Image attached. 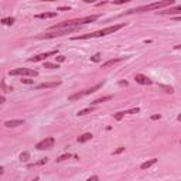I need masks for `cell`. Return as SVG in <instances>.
Here are the masks:
<instances>
[{"label":"cell","mask_w":181,"mask_h":181,"mask_svg":"<svg viewBox=\"0 0 181 181\" xmlns=\"http://www.w3.org/2000/svg\"><path fill=\"white\" fill-rule=\"evenodd\" d=\"M20 125H24V120L23 119H13V120H6L4 122V126L6 127H17L20 126Z\"/></svg>","instance_id":"10"},{"label":"cell","mask_w":181,"mask_h":181,"mask_svg":"<svg viewBox=\"0 0 181 181\" xmlns=\"http://www.w3.org/2000/svg\"><path fill=\"white\" fill-rule=\"evenodd\" d=\"M71 157V154L70 153H67V154H62V156H60V157L57 158V163H60V161H64V160H67V158Z\"/></svg>","instance_id":"24"},{"label":"cell","mask_w":181,"mask_h":181,"mask_svg":"<svg viewBox=\"0 0 181 181\" xmlns=\"http://www.w3.org/2000/svg\"><path fill=\"white\" fill-rule=\"evenodd\" d=\"M44 68H48V70H55V68H60L58 62L53 64V62H44Z\"/></svg>","instance_id":"21"},{"label":"cell","mask_w":181,"mask_h":181,"mask_svg":"<svg viewBox=\"0 0 181 181\" xmlns=\"http://www.w3.org/2000/svg\"><path fill=\"white\" fill-rule=\"evenodd\" d=\"M21 82H23V84H27V85H31V84H34V79L23 78V79H21Z\"/></svg>","instance_id":"28"},{"label":"cell","mask_w":181,"mask_h":181,"mask_svg":"<svg viewBox=\"0 0 181 181\" xmlns=\"http://www.w3.org/2000/svg\"><path fill=\"white\" fill-rule=\"evenodd\" d=\"M28 158H30V153H28V151H23V153L20 154V160H21V161H27Z\"/></svg>","instance_id":"22"},{"label":"cell","mask_w":181,"mask_h":181,"mask_svg":"<svg viewBox=\"0 0 181 181\" xmlns=\"http://www.w3.org/2000/svg\"><path fill=\"white\" fill-rule=\"evenodd\" d=\"M92 180H99V178H98L96 175H94V177H89V178H88V181H92Z\"/></svg>","instance_id":"33"},{"label":"cell","mask_w":181,"mask_h":181,"mask_svg":"<svg viewBox=\"0 0 181 181\" xmlns=\"http://www.w3.org/2000/svg\"><path fill=\"white\" fill-rule=\"evenodd\" d=\"M180 143H181V142H180Z\"/></svg>","instance_id":"36"},{"label":"cell","mask_w":181,"mask_h":181,"mask_svg":"<svg viewBox=\"0 0 181 181\" xmlns=\"http://www.w3.org/2000/svg\"><path fill=\"white\" fill-rule=\"evenodd\" d=\"M134 81L137 84H140V85H151L153 84V81L150 78H147L146 75H143V74H136L134 75Z\"/></svg>","instance_id":"9"},{"label":"cell","mask_w":181,"mask_h":181,"mask_svg":"<svg viewBox=\"0 0 181 181\" xmlns=\"http://www.w3.org/2000/svg\"><path fill=\"white\" fill-rule=\"evenodd\" d=\"M94 136H92V133H84L82 136H79L78 137V142L79 143H87L88 140H91Z\"/></svg>","instance_id":"15"},{"label":"cell","mask_w":181,"mask_h":181,"mask_svg":"<svg viewBox=\"0 0 181 181\" xmlns=\"http://www.w3.org/2000/svg\"><path fill=\"white\" fill-rule=\"evenodd\" d=\"M55 143V139L54 137H47V139H44V140H41L35 144V149L37 150H45V149H50V147H53Z\"/></svg>","instance_id":"7"},{"label":"cell","mask_w":181,"mask_h":181,"mask_svg":"<svg viewBox=\"0 0 181 181\" xmlns=\"http://www.w3.org/2000/svg\"><path fill=\"white\" fill-rule=\"evenodd\" d=\"M112 99V95H108V96H102V98H98V99H95L92 105H98V103H102V102H106V101H110Z\"/></svg>","instance_id":"17"},{"label":"cell","mask_w":181,"mask_h":181,"mask_svg":"<svg viewBox=\"0 0 181 181\" xmlns=\"http://www.w3.org/2000/svg\"><path fill=\"white\" fill-rule=\"evenodd\" d=\"M99 14H92V16H87V17H81V18H72V20H65L62 23H57L54 26L50 27V30H58V28H67V27H81V26H85L98 20Z\"/></svg>","instance_id":"1"},{"label":"cell","mask_w":181,"mask_h":181,"mask_svg":"<svg viewBox=\"0 0 181 181\" xmlns=\"http://www.w3.org/2000/svg\"><path fill=\"white\" fill-rule=\"evenodd\" d=\"M9 75H11V77H16V75H20V77H37L38 72L34 71V70H28V68H16V70H11L9 72Z\"/></svg>","instance_id":"6"},{"label":"cell","mask_w":181,"mask_h":181,"mask_svg":"<svg viewBox=\"0 0 181 181\" xmlns=\"http://www.w3.org/2000/svg\"><path fill=\"white\" fill-rule=\"evenodd\" d=\"M95 108L94 106H89V108H87V109H82L78 112V116H84V115H88V113H91V112H94Z\"/></svg>","instance_id":"19"},{"label":"cell","mask_w":181,"mask_h":181,"mask_svg":"<svg viewBox=\"0 0 181 181\" xmlns=\"http://www.w3.org/2000/svg\"><path fill=\"white\" fill-rule=\"evenodd\" d=\"M51 55H57V50L48 51V53H43V54H38V55H34L31 58H28V61H30V62H38V61H44L45 58L51 57Z\"/></svg>","instance_id":"8"},{"label":"cell","mask_w":181,"mask_h":181,"mask_svg":"<svg viewBox=\"0 0 181 181\" xmlns=\"http://www.w3.org/2000/svg\"><path fill=\"white\" fill-rule=\"evenodd\" d=\"M103 85V82L102 84H98V85H95V87L92 88H88V89H84L82 92H78V94H74L71 95L70 98H68V101H77V99H81V98H84V96H87V95H91V94H94V92H96L98 89H101Z\"/></svg>","instance_id":"5"},{"label":"cell","mask_w":181,"mask_h":181,"mask_svg":"<svg viewBox=\"0 0 181 181\" xmlns=\"http://www.w3.org/2000/svg\"><path fill=\"white\" fill-rule=\"evenodd\" d=\"M14 21H16V18H14V17H4V18L1 20V23L4 24V26H11Z\"/></svg>","instance_id":"18"},{"label":"cell","mask_w":181,"mask_h":181,"mask_svg":"<svg viewBox=\"0 0 181 181\" xmlns=\"http://www.w3.org/2000/svg\"><path fill=\"white\" fill-rule=\"evenodd\" d=\"M129 1H132V0H113V4H125Z\"/></svg>","instance_id":"27"},{"label":"cell","mask_w":181,"mask_h":181,"mask_svg":"<svg viewBox=\"0 0 181 181\" xmlns=\"http://www.w3.org/2000/svg\"><path fill=\"white\" fill-rule=\"evenodd\" d=\"M156 163H157V158H150V160L144 161V163L140 165V168H142V170H147V168H150L151 165H154Z\"/></svg>","instance_id":"14"},{"label":"cell","mask_w":181,"mask_h":181,"mask_svg":"<svg viewBox=\"0 0 181 181\" xmlns=\"http://www.w3.org/2000/svg\"><path fill=\"white\" fill-rule=\"evenodd\" d=\"M158 119H161V115H153L151 116V120H158Z\"/></svg>","instance_id":"32"},{"label":"cell","mask_w":181,"mask_h":181,"mask_svg":"<svg viewBox=\"0 0 181 181\" xmlns=\"http://www.w3.org/2000/svg\"><path fill=\"white\" fill-rule=\"evenodd\" d=\"M174 0H160L156 3H151L147 6H140V7L132 9V10H127L125 14H134V13H146V11H151V10H158V9H164L168 6H173Z\"/></svg>","instance_id":"3"},{"label":"cell","mask_w":181,"mask_h":181,"mask_svg":"<svg viewBox=\"0 0 181 181\" xmlns=\"http://www.w3.org/2000/svg\"><path fill=\"white\" fill-rule=\"evenodd\" d=\"M125 115H126V110H122V112H118V113H115V116H113V118H115V120H120V119L123 118Z\"/></svg>","instance_id":"23"},{"label":"cell","mask_w":181,"mask_h":181,"mask_svg":"<svg viewBox=\"0 0 181 181\" xmlns=\"http://www.w3.org/2000/svg\"><path fill=\"white\" fill-rule=\"evenodd\" d=\"M91 60H92L94 62H98V61H101V54H95L94 57H91Z\"/></svg>","instance_id":"29"},{"label":"cell","mask_w":181,"mask_h":181,"mask_svg":"<svg viewBox=\"0 0 181 181\" xmlns=\"http://www.w3.org/2000/svg\"><path fill=\"white\" fill-rule=\"evenodd\" d=\"M57 17V13H41V14H37L35 18H54Z\"/></svg>","instance_id":"16"},{"label":"cell","mask_w":181,"mask_h":181,"mask_svg":"<svg viewBox=\"0 0 181 181\" xmlns=\"http://www.w3.org/2000/svg\"><path fill=\"white\" fill-rule=\"evenodd\" d=\"M55 61H57V62H64V61H65V55H60V57H55Z\"/></svg>","instance_id":"31"},{"label":"cell","mask_w":181,"mask_h":181,"mask_svg":"<svg viewBox=\"0 0 181 181\" xmlns=\"http://www.w3.org/2000/svg\"><path fill=\"white\" fill-rule=\"evenodd\" d=\"M41 1H55V0H41Z\"/></svg>","instance_id":"35"},{"label":"cell","mask_w":181,"mask_h":181,"mask_svg":"<svg viewBox=\"0 0 181 181\" xmlns=\"http://www.w3.org/2000/svg\"><path fill=\"white\" fill-rule=\"evenodd\" d=\"M139 112H140V109H139V108H133V109L126 110V115H133V113H139Z\"/></svg>","instance_id":"26"},{"label":"cell","mask_w":181,"mask_h":181,"mask_svg":"<svg viewBox=\"0 0 181 181\" xmlns=\"http://www.w3.org/2000/svg\"><path fill=\"white\" fill-rule=\"evenodd\" d=\"M79 27H67V28H58V30H54L51 33H45L43 35H38V38H55V37H62L65 34H70V33L78 31Z\"/></svg>","instance_id":"4"},{"label":"cell","mask_w":181,"mask_h":181,"mask_svg":"<svg viewBox=\"0 0 181 181\" xmlns=\"http://www.w3.org/2000/svg\"><path fill=\"white\" fill-rule=\"evenodd\" d=\"M174 50H181V44H178V45H174Z\"/></svg>","instance_id":"34"},{"label":"cell","mask_w":181,"mask_h":181,"mask_svg":"<svg viewBox=\"0 0 181 181\" xmlns=\"http://www.w3.org/2000/svg\"><path fill=\"white\" fill-rule=\"evenodd\" d=\"M58 85H61L60 81H54V82H44V84H40L37 85V89H45V88H57Z\"/></svg>","instance_id":"11"},{"label":"cell","mask_w":181,"mask_h":181,"mask_svg":"<svg viewBox=\"0 0 181 181\" xmlns=\"http://www.w3.org/2000/svg\"><path fill=\"white\" fill-rule=\"evenodd\" d=\"M48 161V158H43V160H40V161H37V163H34V164H30L28 167H34V165H43V164H45Z\"/></svg>","instance_id":"25"},{"label":"cell","mask_w":181,"mask_h":181,"mask_svg":"<svg viewBox=\"0 0 181 181\" xmlns=\"http://www.w3.org/2000/svg\"><path fill=\"white\" fill-rule=\"evenodd\" d=\"M160 14H181V6L165 9L164 11H160Z\"/></svg>","instance_id":"13"},{"label":"cell","mask_w":181,"mask_h":181,"mask_svg":"<svg viewBox=\"0 0 181 181\" xmlns=\"http://www.w3.org/2000/svg\"><path fill=\"white\" fill-rule=\"evenodd\" d=\"M158 88L164 89V92H167V94H173V92H174V88L173 87H168V85H163V84H160V85H158Z\"/></svg>","instance_id":"20"},{"label":"cell","mask_w":181,"mask_h":181,"mask_svg":"<svg viewBox=\"0 0 181 181\" xmlns=\"http://www.w3.org/2000/svg\"><path fill=\"white\" fill-rule=\"evenodd\" d=\"M126 24H115V26H109V27H105L102 30H98V31L89 33V34H84V35H78V37H72V40H88V38H96V37H105L108 34H113V33L119 31L120 28H123Z\"/></svg>","instance_id":"2"},{"label":"cell","mask_w":181,"mask_h":181,"mask_svg":"<svg viewBox=\"0 0 181 181\" xmlns=\"http://www.w3.org/2000/svg\"><path fill=\"white\" fill-rule=\"evenodd\" d=\"M123 151H125V147H119V149H116L115 151H113V156H118V154L123 153Z\"/></svg>","instance_id":"30"},{"label":"cell","mask_w":181,"mask_h":181,"mask_svg":"<svg viewBox=\"0 0 181 181\" xmlns=\"http://www.w3.org/2000/svg\"><path fill=\"white\" fill-rule=\"evenodd\" d=\"M125 60V57H118V58H112V60H108L106 62L102 64V68H109L112 65H115V64L120 62V61H123Z\"/></svg>","instance_id":"12"}]
</instances>
